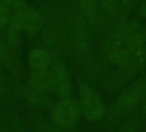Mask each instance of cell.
<instances>
[{"label":"cell","instance_id":"11","mask_svg":"<svg viewBox=\"0 0 146 132\" xmlns=\"http://www.w3.org/2000/svg\"><path fill=\"white\" fill-rule=\"evenodd\" d=\"M29 64L33 70H40L49 68L52 58L50 54L41 48L33 50L29 54Z\"/></svg>","mask_w":146,"mask_h":132},{"label":"cell","instance_id":"7","mask_svg":"<svg viewBox=\"0 0 146 132\" xmlns=\"http://www.w3.org/2000/svg\"><path fill=\"white\" fill-rule=\"evenodd\" d=\"M16 94L21 98L23 101L37 110H45L54 106L49 94L38 92L29 86L18 87Z\"/></svg>","mask_w":146,"mask_h":132},{"label":"cell","instance_id":"3","mask_svg":"<svg viewBox=\"0 0 146 132\" xmlns=\"http://www.w3.org/2000/svg\"><path fill=\"white\" fill-rule=\"evenodd\" d=\"M79 100L81 114L87 120H99L105 115V107L101 97L88 83L80 85Z\"/></svg>","mask_w":146,"mask_h":132},{"label":"cell","instance_id":"12","mask_svg":"<svg viewBox=\"0 0 146 132\" xmlns=\"http://www.w3.org/2000/svg\"><path fill=\"white\" fill-rule=\"evenodd\" d=\"M24 18V30L28 33H35L38 31L43 26V17L37 10L30 9L23 11Z\"/></svg>","mask_w":146,"mask_h":132},{"label":"cell","instance_id":"1","mask_svg":"<svg viewBox=\"0 0 146 132\" xmlns=\"http://www.w3.org/2000/svg\"><path fill=\"white\" fill-rule=\"evenodd\" d=\"M145 94L146 78L141 77L121 91L110 108L108 121L116 122L130 113L143 101Z\"/></svg>","mask_w":146,"mask_h":132},{"label":"cell","instance_id":"2","mask_svg":"<svg viewBox=\"0 0 146 132\" xmlns=\"http://www.w3.org/2000/svg\"><path fill=\"white\" fill-rule=\"evenodd\" d=\"M74 47L80 64L88 70V73L94 67L92 52V42L89 34V25L84 17L79 16L74 21Z\"/></svg>","mask_w":146,"mask_h":132},{"label":"cell","instance_id":"22","mask_svg":"<svg viewBox=\"0 0 146 132\" xmlns=\"http://www.w3.org/2000/svg\"><path fill=\"white\" fill-rule=\"evenodd\" d=\"M0 1H1V0H0Z\"/></svg>","mask_w":146,"mask_h":132},{"label":"cell","instance_id":"17","mask_svg":"<svg viewBox=\"0 0 146 132\" xmlns=\"http://www.w3.org/2000/svg\"><path fill=\"white\" fill-rule=\"evenodd\" d=\"M117 132H137V125L134 121H128L125 123Z\"/></svg>","mask_w":146,"mask_h":132},{"label":"cell","instance_id":"6","mask_svg":"<svg viewBox=\"0 0 146 132\" xmlns=\"http://www.w3.org/2000/svg\"><path fill=\"white\" fill-rule=\"evenodd\" d=\"M125 46L135 55H141L146 58L145 54V33L141 24L137 21H127L125 27Z\"/></svg>","mask_w":146,"mask_h":132},{"label":"cell","instance_id":"8","mask_svg":"<svg viewBox=\"0 0 146 132\" xmlns=\"http://www.w3.org/2000/svg\"><path fill=\"white\" fill-rule=\"evenodd\" d=\"M28 86L41 93L50 94L54 91L52 75L49 68L33 70L29 76Z\"/></svg>","mask_w":146,"mask_h":132},{"label":"cell","instance_id":"10","mask_svg":"<svg viewBox=\"0 0 146 132\" xmlns=\"http://www.w3.org/2000/svg\"><path fill=\"white\" fill-rule=\"evenodd\" d=\"M81 11L88 25H98L100 19V10L97 0H79Z\"/></svg>","mask_w":146,"mask_h":132},{"label":"cell","instance_id":"9","mask_svg":"<svg viewBox=\"0 0 146 132\" xmlns=\"http://www.w3.org/2000/svg\"><path fill=\"white\" fill-rule=\"evenodd\" d=\"M32 132H73L71 129L62 128L52 121H49L39 114H33L30 118Z\"/></svg>","mask_w":146,"mask_h":132},{"label":"cell","instance_id":"20","mask_svg":"<svg viewBox=\"0 0 146 132\" xmlns=\"http://www.w3.org/2000/svg\"><path fill=\"white\" fill-rule=\"evenodd\" d=\"M142 102H143V113H144V115H145L146 119V94Z\"/></svg>","mask_w":146,"mask_h":132},{"label":"cell","instance_id":"14","mask_svg":"<svg viewBox=\"0 0 146 132\" xmlns=\"http://www.w3.org/2000/svg\"><path fill=\"white\" fill-rule=\"evenodd\" d=\"M0 101L2 103H11V95L5 84L4 79L0 73Z\"/></svg>","mask_w":146,"mask_h":132},{"label":"cell","instance_id":"4","mask_svg":"<svg viewBox=\"0 0 146 132\" xmlns=\"http://www.w3.org/2000/svg\"><path fill=\"white\" fill-rule=\"evenodd\" d=\"M80 115L79 102L71 98L62 99L52 107L51 121L62 128L72 129L78 124Z\"/></svg>","mask_w":146,"mask_h":132},{"label":"cell","instance_id":"21","mask_svg":"<svg viewBox=\"0 0 146 132\" xmlns=\"http://www.w3.org/2000/svg\"><path fill=\"white\" fill-rule=\"evenodd\" d=\"M1 114H2V102L0 101V119H1Z\"/></svg>","mask_w":146,"mask_h":132},{"label":"cell","instance_id":"18","mask_svg":"<svg viewBox=\"0 0 146 132\" xmlns=\"http://www.w3.org/2000/svg\"><path fill=\"white\" fill-rule=\"evenodd\" d=\"M18 32L17 30L12 28V30L9 32V41L12 45H17L19 43V34H18Z\"/></svg>","mask_w":146,"mask_h":132},{"label":"cell","instance_id":"19","mask_svg":"<svg viewBox=\"0 0 146 132\" xmlns=\"http://www.w3.org/2000/svg\"><path fill=\"white\" fill-rule=\"evenodd\" d=\"M139 13L142 16H146V0L139 8Z\"/></svg>","mask_w":146,"mask_h":132},{"label":"cell","instance_id":"16","mask_svg":"<svg viewBox=\"0 0 146 132\" xmlns=\"http://www.w3.org/2000/svg\"><path fill=\"white\" fill-rule=\"evenodd\" d=\"M9 11H8V8L0 3V27H3L9 20Z\"/></svg>","mask_w":146,"mask_h":132},{"label":"cell","instance_id":"5","mask_svg":"<svg viewBox=\"0 0 146 132\" xmlns=\"http://www.w3.org/2000/svg\"><path fill=\"white\" fill-rule=\"evenodd\" d=\"M50 66L54 83V92L61 99L71 98V77L66 65L59 59H52Z\"/></svg>","mask_w":146,"mask_h":132},{"label":"cell","instance_id":"13","mask_svg":"<svg viewBox=\"0 0 146 132\" xmlns=\"http://www.w3.org/2000/svg\"><path fill=\"white\" fill-rule=\"evenodd\" d=\"M100 12L106 17L114 20L124 17L121 12L120 0H97Z\"/></svg>","mask_w":146,"mask_h":132},{"label":"cell","instance_id":"15","mask_svg":"<svg viewBox=\"0 0 146 132\" xmlns=\"http://www.w3.org/2000/svg\"><path fill=\"white\" fill-rule=\"evenodd\" d=\"M139 2V0H120L121 15L127 17V14L137 5Z\"/></svg>","mask_w":146,"mask_h":132}]
</instances>
